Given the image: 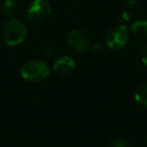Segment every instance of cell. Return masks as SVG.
I'll list each match as a JSON object with an SVG mask.
<instances>
[{"instance_id": "1", "label": "cell", "mask_w": 147, "mask_h": 147, "mask_svg": "<svg viewBox=\"0 0 147 147\" xmlns=\"http://www.w3.org/2000/svg\"><path fill=\"white\" fill-rule=\"evenodd\" d=\"M26 32L25 23L16 17H11L2 28V39L8 46H16L24 41Z\"/></svg>"}, {"instance_id": "2", "label": "cell", "mask_w": 147, "mask_h": 147, "mask_svg": "<svg viewBox=\"0 0 147 147\" xmlns=\"http://www.w3.org/2000/svg\"><path fill=\"white\" fill-rule=\"evenodd\" d=\"M51 69L48 64L39 59H32L23 63L21 67V76L23 79L32 83H38L48 77Z\"/></svg>"}, {"instance_id": "3", "label": "cell", "mask_w": 147, "mask_h": 147, "mask_svg": "<svg viewBox=\"0 0 147 147\" xmlns=\"http://www.w3.org/2000/svg\"><path fill=\"white\" fill-rule=\"evenodd\" d=\"M129 41V30L124 25L111 28L105 36V42L110 49H121Z\"/></svg>"}, {"instance_id": "4", "label": "cell", "mask_w": 147, "mask_h": 147, "mask_svg": "<svg viewBox=\"0 0 147 147\" xmlns=\"http://www.w3.org/2000/svg\"><path fill=\"white\" fill-rule=\"evenodd\" d=\"M52 13V7L48 0H33L26 11L28 18L33 23L46 21Z\"/></svg>"}, {"instance_id": "5", "label": "cell", "mask_w": 147, "mask_h": 147, "mask_svg": "<svg viewBox=\"0 0 147 147\" xmlns=\"http://www.w3.org/2000/svg\"><path fill=\"white\" fill-rule=\"evenodd\" d=\"M69 46L76 52L83 53L90 48V40L85 32L80 30H72L68 36Z\"/></svg>"}, {"instance_id": "6", "label": "cell", "mask_w": 147, "mask_h": 147, "mask_svg": "<svg viewBox=\"0 0 147 147\" xmlns=\"http://www.w3.org/2000/svg\"><path fill=\"white\" fill-rule=\"evenodd\" d=\"M53 69L61 76H68L76 69V62L72 57L68 55H61L55 59L53 63Z\"/></svg>"}, {"instance_id": "7", "label": "cell", "mask_w": 147, "mask_h": 147, "mask_svg": "<svg viewBox=\"0 0 147 147\" xmlns=\"http://www.w3.org/2000/svg\"><path fill=\"white\" fill-rule=\"evenodd\" d=\"M131 31L137 38L146 39L147 38V21L145 20L134 21L131 25Z\"/></svg>"}, {"instance_id": "8", "label": "cell", "mask_w": 147, "mask_h": 147, "mask_svg": "<svg viewBox=\"0 0 147 147\" xmlns=\"http://www.w3.org/2000/svg\"><path fill=\"white\" fill-rule=\"evenodd\" d=\"M17 10V5L14 0H3L1 3V11L7 17H14Z\"/></svg>"}, {"instance_id": "9", "label": "cell", "mask_w": 147, "mask_h": 147, "mask_svg": "<svg viewBox=\"0 0 147 147\" xmlns=\"http://www.w3.org/2000/svg\"><path fill=\"white\" fill-rule=\"evenodd\" d=\"M134 98H136L137 102L147 107V82L139 85V87L137 88V91L134 93Z\"/></svg>"}, {"instance_id": "10", "label": "cell", "mask_w": 147, "mask_h": 147, "mask_svg": "<svg viewBox=\"0 0 147 147\" xmlns=\"http://www.w3.org/2000/svg\"><path fill=\"white\" fill-rule=\"evenodd\" d=\"M111 147H129V142L126 139L124 138H116L113 140V144H111Z\"/></svg>"}, {"instance_id": "11", "label": "cell", "mask_w": 147, "mask_h": 147, "mask_svg": "<svg viewBox=\"0 0 147 147\" xmlns=\"http://www.w3.org/2000/svg\"><path fill=\"white\" fill-rule=\"evenodd\" d=\"M141 60H142V62L147 65V45H146L145 48L142 49V53H141Z\"/></svg>"}, {"instance_id": "12", "label": "cell", "mask_w": 147, "mask_h": 147, "mask_svg": "<svg viewBox=\"0 0 147 147\" xmlns=\"http://www.w3.org/2000/svg\"><path fill=\"white\" fill-rule=\"evenodd\" d=\"M53 53H54V52H53V49H52V48L46 47V48L44 49V56H45V57H46V56H47V57H51V56L53 55Z\"/></svg>"}, {"instance_id": "13", "label": "cell", "mask_w": 147, "mask_h": 147, "mask_svg": "<svg viewBox=\"0 0 147 147\" xmlns=\"http://www.w3.org/2000/svg\"><path fill=\"white\" fill-rule=\"evenodd\" d=\"M121 20H122V21H129V20H130V14H129L127 11H123V13L121 14Z\"/></svg>"}, {"instance_id": "14", "label": "cell", "mask_w": 147, "mask_h": 147, "mask_svg": "<svg viewBox=\"0 0 147 147\" xmlns=\"http://www.w3.org/2000/svg\"><path fill=\"white\" fill-rule=\"evenodd\" d=\"M137 1H138V0H125L126 5H129V6H132V5L137 3Z\"/></svg>"}]
</instances>
